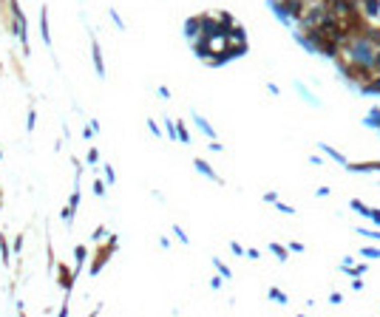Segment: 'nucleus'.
Here are the masks:
<instances>
[{"mask_svg":"<svg viewBox=\"0 0 380 317\" xmlns=\"http://www.w3.org/2000/svg\"><path fill=\"white\" fill-rule=\"evenodd\" d=\"M193 122H196V128H199V130H201V133H204L207 139H216V130H213V125H210V122H207V119H204L201 114H196V111H193Z\"/></svg>","mask_w":380,"mask_h":317,"instance_id":"nucleus-14","label":"nucleus"},{"mask_svg":"<svg viewBox=\"0 0 380 317\" xmlns=\"http://www.w3.org/2000/svg\"><path fill=\"white\" fill-rule=\"evenodd\" d=\"M304 249H307V246L298 244V241H292V244H289V252H304Z\"/></svg>","mask_w":380,"mask_h":317,"instance_id":"nucleus-44","label":"nucleus"},{"mask_svg":"<svg viewBox=\"0 0 380 317\" xmlns=\"http://www.w3.org/2000/svg\"><path fill=\"white\" fill-rule=\"evenodd\" d=\"M60 216H63L65 227H71V224H74V209L68 207V204H65V207H63V213H60Z\"/></svg>","mask_w":380,"mask_h":317,"instance_id":"nucleus-32","label":"nucleus"},{"mask_svg":"<svg viewBox=\"0 0 380 317\" xmlns=\"http://www.w3.org/2000/svg\"><path fill=\"white\" fill-rule=\"evenodd\" d=\"M156 96H159V99H171V88L159 85V88H156Z\"/></svg>","mask_w":380,"mask_h":317,"instance_id":"nucleus-39","label":"nucleus"},{"mask_svg":"<svg viewBox=\"0 0 380 317\" xmlns=\"http://www.w3.org/2000/svg\"><path fill=\"white\" fill-rule=\"evenodd\" d=\"M57 283L65 289V292H71V286H74V278H77V272H74V267H65V263H57Z\"/></svg>","mask_w":380,"mask_h":317,"instance_id":"nucleus-7","label":"nucleus"},{"mask_svg":"<svg viewBox=\"0 0 380 317\" xmlns=\"http://www.w3.org/2000/svg\"><path fill=\"white\" fill-rule=\"evenodd\" d=\"M105 193H108V181L105 179H94V195H97V198H105Z\"/></svg>","mask_w":380,"mask_h":317,"instance_id":"nucleus-23","label":"nucleus"},{"mask_svg":"<svg viewBox=\"0 0 380 317\" xmlns=\"http://www.w3.org/2000/svg\"><path fill=\"white\" fill-rule=\"evenodd\" d=\"M267 6H270V12L278 17V23H284V26H292V12H289L287 0H267Z\"/></svg>","mask_w":380,"mask_h":317,"instance_id":"nucleus-5","label":"nucleus"},{"mask_svg":"<svg viewBox=\"0 0 380 317\" xmlns=\"http://www.w3.org/2000/svg\"><path fill=\"white\" fill-rule=\"evenodd\" d=\"M363 125H366V128H377V130H380V108H372V111H369V116L363 119Z\"/></svg>","mask_w":380,"mask_h":317,"instance_id":"nucleus-19","label":"nucleus"},{"mask_svg":"<svg viewBox=\"0 0 380 317\" xmlns=\"http://www.w3.org/2000/svg\"><path fill=\"white\" fill-rule=\"evenodd\" d=\"M173 235H176V238H179V241H182V244H190V238H187V235H185V230H182V227H179V224H173Z\"/></svg>","mask_w":380,"mask_h":317,"instance_id":"nucleus-33","label":"nucleus"},{"mask_svg":"<svg viewBox=\"0 0 380 317\" xmlns=\"http://www.w3.org/2000/svg\"><path fill=\"white\" fill-rule=\"evenodd\" d=\"M346 170H352V173H380V162H363V165H346Z\"/></svg>","mask_w":380,"mask_h":317,"instance_id":"nucleus-12","label":"nucleus"},{"mask_svg":"<svg viewBox=\"0 0 380 317\" xmlns=\"http://www.w3.org/2000/svg\"><path fill=\"white\" fill-rule=\"evenodd\" d=\"M315 195H321V198H326V195H329V187H318V190H315Z\"/></svg>","mask_w":380,"mask_h":317,"instance_id":"nucleus-52","label":"nucleus"},{"mask_svg":"<svg viewBox=\"0 0 380 317\" xmlns=\"http://www.w3.org/2000/svg\"><path fill=\"white\" fill-rule=\"evenodd\" d=\"M275 209H281V213H287V216H292L295 209L289 207V204H281V201H275Z\"/></svg>","mask_w":380,"mask_h":317,"instance_id":"nucleus-41","label":"nucleus"},{"mask_svg":"<svg viewBox=\"0 0 380 317\" xmlns=\"http://www.w3.org/2000/svg\"><path fill=\"white\" fill-rule=\"evenodd\" d=\"M102 176H105V181H108V184H114V181H116V173H114V167L108 165V162H105V165H102Z\"/></svg>","mask_w":380,"mask_h":317,"instance_id":"nucleus-29","label":"nucleus"},{"mask_svg":"<svg viewBox=\"0 0 380 317\" xmlns=\"http://www.w3.org/2000/svg\"><path fill=\"white\" fill-rule=\"evenodd\" d=\"M341 300H344V295H337V292H332V295H329V303H332V306H337Z\"/></svg>","mask_w":380,"mask_h":317,"instance_id":"nucleus-47","label":"nucleus"},{"mask_svg":"<svg viewBox=\"0 0 380 317\" xmlns=\"http://www.w3.org/2000/svg\"><path fill=\"white\" fill-rule=\"evenodd\" d=\"M292 88H295V94L301 96L304 102H309V105H312V108H321V99H318V96L312 94V91H309L307 85H304L301 79H295V82H292Z\"/></svg>","mask_w":380,"mask_h":317,"instance_id":"nucleus-8","label":"nucleus"},{"mask_svg":"<svg viewBox=\"0 0 380 317\" xmlns=\"http://www.w3.org/2000/svg\"><path fill=\"white\" fill-rule=\"evenodd\" d=\"M165 133H167V139H176V142H179V133H176V122H173V119H165Z\"/></svg>","mask_w":380,"mask_h":317,"instance_id":"nucleus-27","label":"nucleus"},{"mask_svg":"<svg viewBox=\"0 0 380 317\" xmlns=\"http://www.w3.org/2000/svg\"><path fill=\"white\" fill-rule=\"evenodd\" d=\"M0 159H3V150H0Z\"/></svg>","mask_w":380,"mask_h":317,"instance_id":"nucleus-54","label":"nucleus"},{"mask_svg":"<svg viewBox=\"0 0 380 317\" xmlns=\"http://www.w3.org/2000/svg\"><path fill=\"white\" fill-rule=\"evenodd\" d=\"M159 246H162V249H171V241H167V238L162 235V238H159Z\"/></svg>","mask_w":380,"mask_h":317,"instance_id":"nucleus-53","label":"nucleus"},{"mask_svg":"<svg viewBox=\"0 0 380 317\" xmlns=\"http://www.w3.org/2000/svg\"><path fill=\"white\" fill-rule=\"evenodd\" d=\"M12 249H15V255L23 252V232H20V235H15V241H12Z\"/></svg>","mask_w":380,"mask_h":317,"instance_id":"nucleus-35","label":"nucleus"},{"mask_svg":"<svg viewBox=\"0 0 380 317\" xmlns=\"http://www.w3.org/2000/svg\"><path fill=\"white\" fill-rule=\"evenodd\" d=\"M86 162H88V165H97V162H100V150H97V147H91V150H88V156H86Z\"/></svg>","mask_w":380,"mask_h":317,"instance_id":"nucleus-36","label":"nucleus"},{"mask_svg":"<svg viewBox=\"0 0 380 317\" xmlns=\"http://www.w3.org/2000/svg\"><path fill=\"white\" fill-rule=\"evenodd\" d=\"M222 286H224V278H222V275L210 278V289H222Z\"/></svg>","mask_w":380,"mask_h":317,"instance_id":"nucleus-40","label":"nucleus"},{"mask_svg":"<svg viewBox=\"0 0 380 317\" xmlns=\"http://www.w3.org/2000/svg\"><path fill=\"white\" fill-rule=\"evenodd\" d=\"M193 167H196V170H199L201 176H204V179L216 181V184H224V179H219V173H216V170H213V167L207 165V162H204V159H193Z\"/></svg>","mask_w":380,"mask_h":317,"instance_id":"nucleus-9","label":"nucleus"},{"mask_svg":"<svg viewBox=\"0 0 380 317\" xmlns=\"http://www.w3.org/2000/svg\"><path fill=\"white\" fill-rule=\"evenodd\" d=\"M79 201H82V195H79V187H74V193H71V198H68V207L77 213L79 209Z\"/></svg>","mask_w":380,"mask_h":317,"instance_id":"nucleus-28","label":"nucleus"},{"mask_svg":"<svg viewBox=\"0 0 380 317\" xmlns=\"http://www.w3.org/2000/svg\"><path fill=\"white\" fill-rule=\"evenodd\" d=\"M270 252H273L275 258L281 260V263H287V255H289V249H287V246H281V244H270Z\"/></svg>","mask_w":380,"mask_h":317,"instance_id":"nucleus-20","label":"nucleus"},{"mask_svg":"<svg viewBox=\"0 0 380 317\" xmlns=\"http://www.w3.org/2000/svg\"><path fill=\"white\" fill-rule=\"evenodd\" d=\"M230 252H233V255H247V249H244L238 241H233V244H230Z\"/></svg>","mask_w":380,"mask_h":317,"instance_id":"nucleus-38","label":"nucleus"},{"mask_svg":"<svg viewBox=\"0 0 380 317\" xmlns=\"http://www.w3.org/2000/svg\"><path fill=\"white\" fill-rule=\"evenodd\" d=\"M210 150H213V153H222L224 147H222V144H219V142H216V139H210Z\"/></svg>","mask_w":380,"mask_h":317,"instance_id":"nucleus-48","label":"nucleus"},{"mask_svg":"<svg viewBox=\"0 0 380 317\" xmlns=\"http://www.w3.org/2000/svg\"><path fill=\"white\" fill-rule=\"evenodd\" d=\"M372 71H374V74H380V48H377V54H374V63H372Z\"/></svg>","mask_w":380,"mask_h":317,"instance_id":"nucleus-46","label":"nucleus"},{"mask_svg":"<svg viewBox=\"0 0 380 317\" xmlns=\"http://www.w3.org/2000/svg\"><path fill=\"white\" fill-rule=\"evenodd\" d=\"M182 34L193 43V40H199L201 37V15H193V17H187L185 26H182Z\"/></svg>","mask_w":380,"mask_h":317,"instance_id":"nucleus-6","label":"nucleus"},{"mask_svg":"<svg viewBox=\"0 0 380 317\" xmlns=\"http://www.w3.org/2000/svg\"><path fill=\"white\" fill-rule=\"evenodd\" d=\"M40 37H43V43L51 45V29H49V6H40Z\"/></svg>","mask_w":380,"mask_h":317,"instance_id":"nucleus-10","label":"nucleus"},{"mask_svg":"<svg viewBox=\"0 0 380 317\" xmlns=\"http://www.w3.org/2000/svg\"><path fill=\"white\" fill-rule=\"evenodd\" d=\"M176 133H179V142L182 144H190V133H187L185 122H176Z\"/></svg>","mask_w":380,"mask_h":317,"instance_id":"nucleus-26","label":"nucleus"},{"mask_svg":"<svg viewBox=\"0 0 380 317\" xmlns=\"http://www.w3.org/2000/svg\"><path fill=\"white\" fill-rule=\"evenodd\" d=\"M360 94H366V96H374V94H377V96H380V74H377L374 79H369V82L360 88Z\"/></svg>","mask_w":380,"mask_h":317,"instance_id":"nucleus-16","label":"nucleus"},{"mask_svg":"<svg viewBox=\"0 0 380 317\" xmlns=\"http://www.w3.org/2000/svg\"><path fill=\"white\" fill-rule=\"evenodd\" d=\"M91 60H94V74L100 79H105V57H102V45H100V40L91 34Z\"/></svg>","mask_w":380,"mask_h":317,"instance_id":"nucleus-4","label":"nucleus"},{"mask_svg":"<svg viewBox=\"0 0 380 317\" xmlns=\"http://www.w3.org/2000/svg\"><path fill=\"white\" fill-rule=\"evenodd\" d=\"M86 260H88V246L86 244H77L74 246V272H82L86 269Z\"/></svg>","mask_w":380,"mask_h":317,"instance_id":"nucleus-11","label":"nucleus"},{"mask_svg":"<svg viewBox=\"0 0 380 317\" xmlns=\"http://www.w3.org/2000/svg\"><path fill=\"white\" fill-rule=\"evenodd\" d=\"M34 128H37V111L29 108V114H26V130H29V133H34Z\"/></svg>","mask_w":380,"mask_h":317,"instance_id":"nucleus-25","label":"nucleus"},{"mask_svg":"<svg viewBox=\"0 0 380 317\" xmlns=\"http://www.w3.org/2000/svg\"><path fill=\"white\" fill-rule=\"evenodd\" d=\"M267 295H270V300H275V303H281V306H287V303H289V297H287V295H284V292H281V289H278V286H273V289H270V292H267Z\"/></svg>","mask_w":380,"mask_h":317,"instance_id":"nucleus-22","label":"nucleus"},{"mask_svg":"<svg viewBox=\"0 0 380 317\" xmlns=\"http://www.w3.org/2000/svg\"><path fill=\"white\" fill-rule=\"evenodd\" d=\"M264 201L275 207V201H278V193H264Z\"/></svg>","mask_w":380,"mask_h":317,"instance_id":"nucleus-43","label":"nucleus"},{"mask_svg":"<svg viewBox=\"0 0 380 317\" xmlns=\"http://www.w3.org/2000/svg\"><path fill=\"white\" fill-rule=\"evenodd\" d=\"M12 252H15V249H9V241H6V235H3V232H0V260H3V267H12Z\"/></svg>","mask_w":380,"mask_h":317,"instance_id":"nucleus-15","label":"nucleus"},{"mask_svg":"<svg viewBox=\"0 0 380 317\" xmlns=\"http://www.w3.org/2000/svg\"><path fill=\"white\" fill-rule=\"evenodd\" d=\"M148 130H151V133H153L156 139H162V136H165V133H162V128H159V125L153 122V119H148Z\"/></svg>","mask_w":380,"mask_h":317,"instance_id":"nucleus-34","label":"nucleus"},{"mask_svg":"<svg viewBox=\"0 0 380 317\" xmlns=\"http://www.w3.org/2000/svg\"><path fill=\"white\" fill-rule=\"evenodd\" d=\"M341 272H346L349 278H358V275L366 272V263H355V267H352V263H344V267H341Z\"/></svg>","mask_w":380,"mask_h":317,"instance_id":"nucleus-18","label":"nucleus"},{"mask_svg":"<svg viewBox=\"0 0 380 317\" xmlns=\"http://www.w3.org/2000/svg\"><path fill=\"white\" fill-rule=\"evenodd\" d=\"M318 147H321V150L326 153V156H332V162H337V165H341V167H346V165H349V159H346V156H344V153H341V150H335L332 144L321 142V144H318Z\"/></svg>","mask_w":380,"mask_h":317,"instance_id":"nucleus-13","label":"nucleus"},{"mask_svg":"<svg viewBox=\"0 0 380 317\" xmlns=\"http://www.w3.org/2000/svg\"><path fill=\"white\" fill-rule=\"evenodd\" d=\"M358 235H366L372 241H380V230H358Z\"/></svg>","mask_w":380,"mask_h":317,"instance_id":"nucleus-37","label":"nucleus"},{"mask_svg":"<svg viewBox=\"0 0 380 317\" xmlns=\"http://www.w3.org/2000/svg\"><path fill=\"white\" fill-rule=\"evenodd\" d=\"M360 255H363V258H380V246H363Z\"/></svg>","mask_w":380,"mask_h":317,"instance_id":"nucleus-31","label":"nucleus"},{"mask_svg":"<svg viewBox=\"0 0 380 317\" xmlns=\"http://www.w3.org/2000/svg\"><path fill=\"white\" fill-rule=\"evenodd\" d=\"M369 218H372V221L380 227V209H372V213H369Z\"/></svg>","mask_w":380,"mask_h":317,"instance_id":"nucleus-51","label":"nucleus"},{"mask_svg":"<svg viewBox=\"0 0 380 317\" xmlns=\"http://www.w3.org/2000/svg\"><path fill=\"white\" fill-rule=\"evenodd\" d=\"M213 267H216V272L222 275L224 281H230V278H233V269H230L227 263H222V260H219V258H213Z\"/></svg>","mask_w":380,"mask_h":317,"instance_id":"nucleus-21","label":"nucleus"},{"mask_svg":"<svg viewBox=\"0 0 380 317\" xmlns=\"http://www.w3.org/2000/svg\"><path fill=\"white\" fill-rule=\"evenodd\" d=\"M0 198H3V193H0Z\"/></svg>","mask_w":380,"mask_h":317,"instance_id":"nucleus-55","label":"nucleus"},{"mask_svg":"<svg viewBox=\"0 0 380 317\" xmlns=\"http://www.w3.org/2000/svg\"><path fill=\"white\" fill-rule=\"evenodd\" d=\"M116 246H119V235H114V232H111V238L102 244V252H97V255H94V260H91V269H88V275H91V278H97V275L105 269V263L111 260V255L116 252Z\"/></svg>","mask_w":380,"mask_h":317,"instance_id":"nucleus-3","label":"nucleus"},{"mask_svg":"<svg viewBox=\"0 0 380 317\" xmlns=\"http://www.w3.org/2000/svg\"><path fill=\"white\" fill-rule=\"evenodd\" d=\"M94 133H97V130H94V128H91V125H88V128H86V130H82V139H94Z\"/></svg>","mask_w":380,"mask_h":317,"instance_id":"nucleus-50","label":"nucleus"},{"mask_svg":"<svg viewBox=\"0 0 380 317\" xmlns=\"http://www.w3.org/2000/svg\"><path fill=\"white\" fill-rule=\"evenodd\" d=\"M349 207L355 209V213H360L363 218H369V213H372V209H369V207H363V204H360L358 198H355V201H349Z\"/></svg>","mask_w":380,"mask_h":317,"instance_id":"nucleus-30","label":"nucleus"},{"mask_svg":"<svg viewBox=\"0 0 380 317\" xmlns=\"http://www.w3.org/2000/svg\"><path fill=\"white\" fill-rule=\"evenodd\" d=\"M363 289V281H360V275L358 278H352V292H360Z\"/></svg>","mask_w":380,"mask_h":317,"instance_id":"nucleus-42","label":"nucleus"},{"mask_svg":"<svg viewBox=\"0 0 380 317\" xmlns=\"http://www.w3.org/2000/svg\"><path fill=\"white\" fill-rule=\"evenodd\" d=\"M9 12H12V34H17V40H20V51L29 57L31 48H29V20H26V15H23V9L17 0H9Z\"/></svg>","mask_w":380,"mask_h":317,"instance_id":"nucleus-2","label":"nucleus"},{"mask_svg":"<svg viewBox=\"0 0 380 317\" xmlns=\"http://www.w3.org/2000/svg\"><path fill=\"white\" fill-rule=\"evenodd\" d=\"M247 258H250V260H259L261 252H259V249H247Z\"/></svg>","mask_w":380,"mask_h":317,"instance_id":"nucleus-49","label":"nucleus"},{"mask_svg":"<svg viewBox=\"0 0 380 317\" xmlns=\"http://www.w3.org/2000/svg\"><path fill=\"white\" fill-rule=\"evenodd\" d=\"M346 51H349V63L358 65L360 71H372V63H374V54H377L380 45L374 40H369L366 34H358L352 40H344Z\"/></svg>","mask_w":380,"mask_h":317,"instance_id":"nucleus-1","label":"nucleus"},{"mask_svg":"<svg viewBox=\"0 0 380 317\" xmlns=\"http://www.w3.org/2000/svg\"><path fill=\"white\" fill-rule=\"evenodd\" d=\"M267 91H270V94H273V96H278V94H281V88L275 85V82H267Z\"/></svg>","mask_w":380,"mask_h":317,"instance_id":"nucleus-45","label":"nucleus"},{"mask_svg":"<svg viewBox=\"0 0 380 317\" xmlns=\"http://www.w3.org/2000/svg\"><path fill=\"white\" fill-rule=\"evenodd\" d=\"M108 238H111V232H108V227H94L91 230V244H102V241H108Z\"/></svg>","mask_w":380,"mask_h":317,"instance_id":"nucleus-17","label":"nucleus"},{"mask_svg":"<svg viewBox=\"0 0 380 317\" xmlns=\"http://www.w3.org/2000/svg\"><path fill=\"white\" fill-rule=\"evenodd\" d=\"M108 15H111V20H114V26H116V29H119V31H125V29H128V26H125V20H122V17H119V12H116L114 6L108 9Z\"/></svg>","mask_w":380,"mask_h":317,"instance_id":"nucleus-24","label":"nucleus"}]
</instances>
